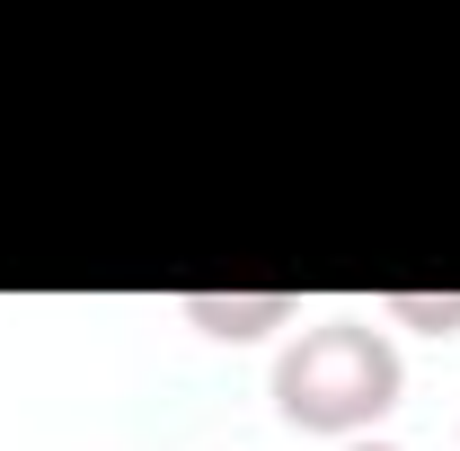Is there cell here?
Listing matches in <instances>:
<instances>
[{
  "label": "cell",
  "mask_w": 460,
  "mask_h": 451,
  "mask_svg": "<svg viewBox=\"0 0 460 451\" xmlns=\"http://www.w3.org/2000/svg\"><path fill=\"white\" fill-rule=\"evenodd\" d=\"M399 390H407V363L390 328H372V319H310L275 354V416L301 434H328V443L372 434L399 407Z\"/></svg>",
  "instance_id": "obj_1"
},
{
  "label": "cell",
  "mask_w": 460,
  "mask_h": 451,
  "mask_svg": "<svg viewBox=\"0 0 460 451\" xmlns=\"http://www.w3.org/2000/svg\"><path fill=\"white\" fill-rule=\"evenodd\" d=\"M177 319L213 345H257L301 319V292H177Z\"/></svg>",
  "instance_id": "obj_2"
},
{
  "label": "cell",
  "mask_w": 460,
  "mask_h": 451,
  "mask_svg": "<svg viewBox=\"0 0 460 451\" xmlns=\"http://www.w3.org/2000/svg\"><path fill=\"white\" fill-rule=\"evenodd\" d=\"M381 319L416 337H460V292H381Z\"/></svg>",
  "instance_id": "obj_3"
},
{
  "label": "cell",
  "mask_w": 460,
  "mask_h": 451,
  "mask_svg": "<svg viewBox=\"0 0 460 451\" xmlns=\"http://www.w3.org/2000/svg\"><path fill=\"white\" fill-rule=\"evenodd\" d=\"M337 451H399V443H381V434H354V443H337Z\"/></svg>",
  "instance_id": "obj_4"
}]
</instances>
